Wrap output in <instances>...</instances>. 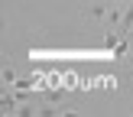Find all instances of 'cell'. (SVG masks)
Masks as SVG:
<instances>
[{"label": "cell", "mask_w": 133, "mask_h": 117, "mask_svg": "<svg viewBox=\"0 0 133 117\" xmlns=\"http://www.w3.org/2000/svg\"><path fill=\"white\" fill-rule=\"evenodd\" d=\"M16 81H19V78H16V72H13L10 65H6V68H3V84H6V88H13Z\"/></svg>", "instance_id": "cell-1"}, {"label": "cell", "mask_w": 133, "mask_h": 117, "mask_svg": "<svg viewBox=\"0 0 133 117\" xmlns=\"http://www.w3.org/2000/svg\"><path fill=\"white\" fill-rule=\"evenodd\" d=\"M104 3H107V0H104ZM104 3H94V6L88 10V16H94V20H97V16H104V13L110 10V6H104Z\"/></svg>", "instance_id": "cell-2"}, {"label": "cell", "mask_w": 133, "mask_h": 117, "mask_svg": "<svg viewBox=\"0 0 133 117\" xmlns=\"http://www.w3.org/2000/svg\"><path fill=\"white\" fill-rule=\"evenodd\" d=\"M107 3H130V0H107Z\"/></svg>", "instance_id": "cell-3"}, {"label": "cell", "mask_w": 133, "mask_h": 117, "mask_svg": "<svg viewBox=\"0 0 133 117\" xmlns=\"http://www.w3.org/2000/svg\"><path fill=\"white\" fill-rule=\"evenodd\" d=\"M127 39H130V42H133V29H130V36H127Z\"/></svg>", "instance_id": "cell-4"}, {"label": "cell", "mask_w": 133, "mask_h": 117, "mask_svg": "<svg viewBox=\"0 0 133 117\" xmlns=\"http://www.w3.org/2000/svg\"><path fill=\"white\" fill-rule=\"evenodd\" d=\"M130 78H133V72H130Z\"/></svg>", "instance_id": "cell-5"}]
</instances>
